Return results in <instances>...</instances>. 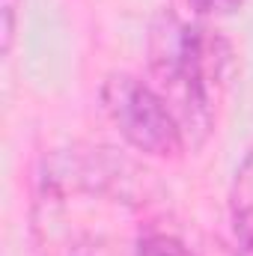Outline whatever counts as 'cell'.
<instances>
[{
  "label": "cell",
  "instance_id": "obj_1",
  "mask_svg": "<svg viewBox=\"0 0 253 256\" xmlns=\"http://www.w3.org/2000/svg\"><path fill=\"white\" fill-rule=\"evenodd\" d=\"M149 74L152 86L179 116L190 146L212 131L214 96L232 68V48L202 24H185L176 12L161 9L149 24Z\"/></svg>",
  "mask_w": 253,
  "mask_h": 256
},
{
  "label": "cell",
  "instance_id": "obj_2",
  "mask_svg": "<svg viewBox=\"0 0 253 256\" xmlns=\"http://www.w3.org/2000/svg\"><path fill=\"white\" fill-rule=\"evenodd\" d=\"M102 108L110 126L134 152L173 161L185 152L188 137L164 96L131 72H114L102 84Z\"/></svg>",
  "mask_w": 253,
  "mask_h": 256
},
{
  "label": "cell",
  "instance_id": "obj_3",
  "mask_svg": "<svg viewBox=\"0 0 253 256\" xmlns=\"http://www.w3.org/2000/svg\"><path fill=\"white\" fill-rule=\"evenodd\" d=\"M226 218L236 248L242 254H253V146L236 167L226 200Z\"/></svg>",
  "mask_w": 253,
  "mask_h": 256
},
{
  "label": "cell",
  "instance_id": "obj_4",
  "mask_svg": "<svg viewBox=\"0 0 253 256\" xmlns=\"http://www.w3.org/2000/svg\"><path fill=\"white\" fill-rule=\"evenodd\" d=\"M131 256H190L182 238L173 232H146L137 238Z\"/></svg>",
  "mask_w": 253,
  "mask_h": 256
},
{
  "label": "cell",
  "instance_id": "obj_5",
  "mask_svg": "<svg viewBox=\"0 0 253 256\" xmlns=\"http://www.w3.org/2000/svg\"><path fill=\"white\" fill-rule=\"evenodd\" d=\"M200 15H230L236 12L244 0H188Z\"/></svg>",
  "mask_w": 253,
  "mask_h": 256
},
{
  "label": "cell",
  "instance_id": "obj_6",
  "mask_svg": "<svg viewBox=\"0 0 253 256\" xmlns=\"http://www.w3.org/2000/svg\"><path fill=\"white\" fill-rule=\"evenodd\" d=\"M68 256H98V254H96L90 244H78V248H74V250H72Z\"/></svg>",
  "mask_w": 253,
  "mask_h": 256
}]
</instances>
